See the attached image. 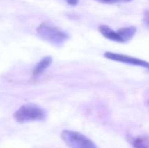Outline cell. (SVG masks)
Here are the masks:
<instances>
[{
  "instance_id": "cell-3",
  "label": "cell",
  "mask_w": 149,
  "mask_h": 148,
  "mask_svg": "<svg viewBox=\"0 0 149 148\" xmlns=\"http://www.w3.org/2000/svg\"><path fill=\"white\" fill-rule=\"evenodd\" d=\"M61 138L69 148H97L89 138L76 131L64 130Z\"/></svg>"
},
{
  "instance_id": "cell-6",
  "label": "cell",
  "mask_w": 149,
  "mask_h": 148,
  "mask_svg": "<svg viewBox=\"0 0 149 148\" xmlns=\"http://www.w3.org/2000/svg\"><path fill=\"white\" fill-rule=\"evenodd\" d=\"M51 63H52V57L48 56V57L43 58V59L35 66V68H33V76L37 77V76H39V75H41L50 65H51Z\"/></svg>"
},
{
  "instance_id": "cell-11",
  "label": "cell",
  "mask_w": 149,
  "mask_h": 148,
  "mask_svg": "<svg viewBox=\"0 0 149 148\" xmlns=\"http://www.w3.org/2000/svg\"><path fill=\"white\" fill-rule=\"evenodd\" d=\"M78 1L79 0H66V2L69 4V5H72V6H75L78 4Z\"/></svg>"
},
{
  "instance_id": "cell-2",
  "label": "cell",
  "mask_w": 149,
  "mask_h": 148,
  "mask_svg": "<svg viewBox=\"0 0 149 148\" xmlns=\"http://www.w3.org/2000/svg\"><path fill=\"white\" fill-rule=\"evenodd\" d=\"M18 123H26L31 121H44L47 113L44 109L35 104H26L19 108L13 115Z\"/></svg>"
},
{
  "instance_id": "cell-5",
  "label": "cell",
  "mask_w": 149,
  "mask_h": 148,
  "mask_svg": "<svg viewBox=\"0 0 149 148\" xmlns=\"http://www.w3.org/2000/svg\"><path fill=\"white\" fill-rule=\"evenodd\" d=\"M98 31H100V33L102 35V36L104 38H107L108 40H110V41L116 42V43H123L121 37H120V35L118 33V31L116 32V31L112 30V28H109V26H100Z\"/></svg>"
},
{
  "instance_id": "cell-10",
  "label": "cell",
  "mask_w": 149,
  "mask_h": 148,
  "mask_svg": "<svg viewBox=\"0 0 149 148\" xmlns=\"http://www.w3.org/2000/svg\"><path fill=\"white\" fill-rule=\"evenodd\" d=\"M143 22H144V24L149 28V10H145V12H144Z\"/></svg>"
},
{
  "instance_id": "cell-1",
  "label": "cell",
  "mask_w": 149,
  "mask_h": 148,
  "mask_svg": "<svg viewBox=\"0 0 149 148\" xmlns=\"http://www.w3.org/2000/svg\"><path fill=\"white\" fill-rule=\"evenodd\" d=\"M37 35L45 42L54 46H61L69 39V35L48 22H43L37 28Z\"/></svg>"
},
{
  "instance_id": "cell-8",
  "label": "cell",
  "mask_w": 149,
  "mask_h": 148,
  "mask_svg": "<svg viewBox=\"0 0 149 148\" xmlns=\"http://www.w3.org/2000/svg\"><path fill=\"white\" fill-rule=\"evenodd\" d=\"M129 140L134 148H149V136L146 135L131 137Z\"/></svg>"
},
{
  "instance_id": "cell-9",
  "label": "cell",
  "mask_w": 149,
  "mask_h": 148,
  "mask_svg": "<svg viewBox=\"0 0 149 148\" xmlns=\"http://www.w3.org/2000/svg\"><path fill=\"white\" fill-rule=\"evenodd\" d=\"M96 1L104 4H115V3H120V2H129L131 0H96Z\"/></svg>"
},
{
  "instance_id": "cell-7",
  "label": "cell",
  "mask_w": 149,
  "mask_h": 148,
  "mask_svg": "<svg viewBox=\"0 0 149 148\" xmlns=\"http://www.w3.org/2000/svg\"><path fill=\"white\" fill-rule=\"evenodd\" d=\"M136 32H137L136 26H127V28H120L118 31V33H119L120 37H121L123 43H127V42H129L130 40L133 39V37L135 36Z\"/></svg>"
},
{
  "instance_id": "cell-4",
  "label": "cell",
  "mask_w": 149,
  "mask_h": 148,
  "mask_svg": "<svg viewBox=\"0 0 149 148\" xmlns=\"http://www.w3.org/2000/svg\"><path fill=\"white\" fill-rule=\"evenodd\" d=\"M104 57L109 60H112V61L121 62V63H125L128 64V65L137 66V67H142L144 69L149 70V62L140 59V58L131 57V56L123 55V54L119 53H112V52H106Z\"/></svg>"
}]
</instances>
